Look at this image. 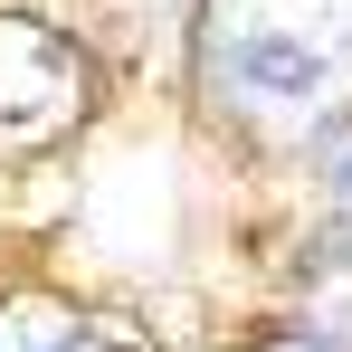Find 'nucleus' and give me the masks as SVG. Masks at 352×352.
<instances>
[{
    "label": "nucleus",
    "mask_w": 352,
    "mask_h": 352,
    "mask_svg": "<svg viewBox=\"0 0 352 352\" xmlns=\"http://www.w3.org/2000/svg\"><path fill=\"white\" fill-rule=\"evenodd\" d=\"M67 305H48V295H10L0 305V352H58L67 343Z\"/></svg>",
    "instance_id": "20e7f679"
},
{
    "label": "nucleus",
    "mask_w": 352,
    "mask_h": 352,
    "mask_svg": "<svg viewBox=\"0 0 352 352\" xmlns=\"http://www.w3.org/2000/svg\"><path fill=\"white\" fill-rule=\"evenodd\" d=\"M305 333L333 343V352H352V219L305 257Z\"/></svg>",
    "instance_id": "7ed1b4c3"
},
{
    "label": "nucleus",
    "mask_w": 352,
    "mask_h": 352,
    "mask_svg": "<svg viewBox=\"0 0 352 352\" xmlns=\"http://www.w3.org/2000/svg\"><path fill=\"white\" fill-rule=\"evenodd\" d=\"M324 162H333V200H343V210H352V124H343V133H333V153H324Z\"/></svg>",
    "instance_id": "39448f33"
},
{
    "label": "nucleus",
    "mask_w": 352,
    "mask_h": 352,
    "mask_svg": "<svg viewBox=\"0 0 352 352\" xmlns=\"http://www.w3.org/2000/svg\"><path fill=\"white\" fill-rule=\"evenodd\" d=\"M267 352H333V343H314V333L295 324V333H276V343H267Z\"/></svg>",
    "instance_id": "0eeeda50"
},
{
    "label": "nucleus",
    "mask_w": 352,
    "mask_h": 352,
    "mask_svg": "<svg viewBox=\"0 0 352 352\" xmlns=\"http://www.w3.org/2000/svg\"><path fill=\"white\" fill-rule=\"evenodd\" d=\"M86 115V58L48 19H0V143H38Z\"/></svg>",
    "instance_id": "f03ea898"
},
{
    "label": "nucleus",
    "mask_w": 352,
    "mask_h": 352,
    "mask_svg": "<svg viewBox=\"0 0 352 352\" xmlns=\"http://www.w3.org/2000/svg\"><path fill=\"white\" fill-rule=\"evenodd\" d=\"M58 352H133V343H115V333H96V324H67V343Z\"/></svg>",
    "instance_id": "423d86ee"
},
{
    "label": "nucleus",
    "mask_w": 352,
    "mask_h": 352,
    "mask_svg": "<svg viewBox=\"0 0 352 352\" xmlns=\"http://www.w3.org/2000/svg\"><path fill=\"white\" fill-rule=\"evenodd\" d=\"M210 105L267 143L352 115V0H210Z\"/></svg>",
    "instance_id": "f257e3e1"
}]
</instances>
